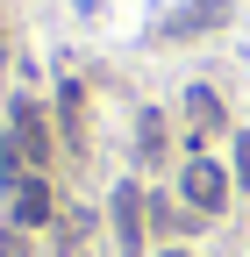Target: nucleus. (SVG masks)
Masks as SVG:
<instances>
[{"label": "nucleus", "mask_w": 250, "mask_h": 257, "mask_svg": "<svg viewBox=\"0 0 250 257\" xmlns=\"http://www.w3.org/2000/svg\"><path fill=\"white\" fill-rule=\"evenodd\" d=\"M43 157H50V128H43L36 100H15V128H8V143H0V179L22 186L29 172L43 165Z\"/></svg>", "instance_id": "nucleus-1"}, {"label": "nucleus", "mask_w": 250, "mask_h": 257, "mask_svg": "<svg viewBox=\"0 0 250 257\" xmlns=\"http://www.w3.org/2000/svg\"><path fill=\"white\" fill-rule=\"evenodd\" d=\"M229 179H236L229 165H214V157H193V165L179 172V193H186V207H193V214H207V221H214V214L229 207Z\"/></svg>", "instance_id": "nucleus-2"}, {"label": "nucleus", "mask_w": 250, "mask_h": 257, "mask_svg": "<svg viewBox=\"0 0 250 257\" xmlns=\"http://www.w3.org/2000/svg\"><path fill=\"white\" fill-rule=\"evenodd\" d=\"M8 193H15V214H8V221H22L29 236H36V229H50V214H57V200H50V186H43L36 172H29L22 186H8Z\"/></svg>", "instance_id": "nucleus-3"}, {"label": "nucleus", "mask_w": 250, "mask_h": 257, "mask_svg": "<svg viewBox=\"0 0 250 257\" xmlns=\"http://www.w3.org/2000/svg\"><path fill=\"white\" fill-rule=\"evenodd\" d=\"M114 243L121 257L143 250V186H114Z\"/></svg>", "instance_id": "nucleus-4"}, {"label": "nucleus", "mask_w": 250, "mask_h": 257, "mask_svg": "<svg viewBox=\"0 0 250 257\" xmlns=\"http://www.w3.org/2000/svg\"><path fill=\"white\" fill-rule=\"evenodd\" d=\"M186 114H193L200 128H222V100H214L207 86H193V93H186Z\"/></svg>", "instance_id": "nucleus-5"}, {"label": "nucleus", "mask_w": 250, "mask_h": 257, "mask_svg": "<svg viewBox=\"0 0 250 257\" xmlns=\"http://www.w3.org/2000/svg\"><path fill=\"white\" fill-rule=\"evenodd\" d=\"M0 257H36V236L22 221H0Z\"/></svg>", "instance_id": "nucleus-6"}, {"label": "nucleus", "mask_w": 250, "mask_h": 257, "mask_svg": "<svg viewBox=\"0 0 250 257\" xmlns=\"http://www.w3.org/2000/svg\"><path fill=\"white\" fill-rule=\"evenodd\" d=\"M229 172H236V186H250V128L236 136V165H229Z\"/></svg>", "instance_id": "nucleus-7"}, {"label": "nucleus", "mask_w": 250, "mask_h": 257, "mask_svg": "<svg viewBox=\"0 0 250 257\" xmlns=\"http://www.w3.org/2000/svg\"><path fill=\"white\" fill-rule=\"evenodd\" d=\"M165 257H179V250H165Z\"/></svg>", "instance_id": "nucleus-8"}]
</instances>
